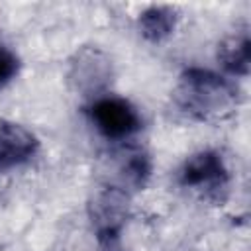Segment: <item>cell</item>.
I'll list each match as a JSON object with an SVG mask.
<instances>
[{
  "instance_id": "9c48e42d",
  "label": "cell",
  "mask_w": 251,
  "mask_h": 251,
  "mask_svg": "<svg viewBox=\"0 0 251 251\" xmlns=\"http://www.w3.org/2000/svg\"><path fill=\"white\" fill-rule=\"evenodd\" d=\"M18 69H20V61L16 53L10 47L0 43V88L18 75Z\"/></svg>"
},
{
  "instance_id": "277c9868",
  "label": "cell",
  "mask_w": 251,
  "mask_h": 251,
  "mask_svg": "<svg viewBox=\"0 0 251 251\" xmlns=\"http://www.w3.org/2000/svg\"><path fill=\"white\" fill-rule=\"evenodd\" d=\"M39 147L37 137L20 124L0 120V173L27 163Z\"/></svg>"
},
{
  "instance_id": "ba28073f",
  "label": "cell",
  "mask_w": 251,
  "mask_h": 251,
  "mask_svg": "<svg viewBox=\"0 0 251 251\" xmlns=\"http://www.w3.org/2000/svg\"><path fill=\"white\" fill-rule=\"evenodd\" d=\"M122 173L135 186H143V182L147 180V176L151 173L149 157L143 151H139V149L127 151V155H126V159L122 163Z\"/></svg>"
},
{
  "instance_id": "5b68a950",
  "label": "cell",
  "mask_w": 251,
  "mask_h": 251,
  "mask_svg": "<svg viewBox=\"0 0 251 251\" xmlns=\"http://www.w3.org/2000/svg\"><path fill=\"white\" fill-rule=\"evenodd\" d=\"M110 76H112L110 63L98 51L84 49L78 53V61L73 63L71 78L76 82V86L80 90L96 92L98 88H102L108 82Z\"/></svg>"
},
{
  "instance_id": "52a82bcc",
  "label": "cell",
  "mask_w": 251,
  "mask_h": 251,
  "mask_svg": "<svg viewBox=\"0 0 251 251\" xmlns=\"http://www.w3.org/2000/svg\"><path fill=\"white\" fill-rule=\"evenodd\" d=\"M176 25V12L171 6H149L139 16V29L147 41L159 43L173 33Z\"/></svg>"
},
{
  "instance_id": "7a4b0ae2",
  "label": "cell",
  "mask_w": 251,
  "mask_h": 251,
  "mask_svg": "<svg viewBox=\"0 0 251 251\" xmlns=\"http://www.w3.org/2000/svg\"><path fill=\"white\" fill-rule=\"evenodd\" d=\"M88 114L96 129L108 139H126L141 129L139 112L126 98L102 96L92 102Z\"/></svg>"
},
{
  "instance_id": "6da1fadb",
  "label": "cell",
  "mask_w": 251,
  "mask_h": 251,
  "mask_svg": "<svg viewBox=\"0 0 251 251\" xmlns=\"http://www.w3.org/2000/svg\"><path fill=\"white\" fill-rule=\"evenodd\" d=\"M176 102L188 116L196 120L222 118L235 108L237 88L208 69L190 67L180 75Z\"/></svg>"
},
{
  "instance_id": "8992f818",
  "label": "cell",
  "mask_w": 251,
  "mask_h": 251,
  "mask_svg": "<svg viewBox=\"0 0 251 251\" xmlns=\"http://www.w3.org/2000/svg\"><path fill=\"white\" fill-rule=\"evenodd\" d=\"M218 59L227 73L237 76H247L251 63V41L247 29L227 37L218 49Z\"/></svg>"
},
{
  "instance_id": "3957f363",
  "label": "cell",
  "mask_w": 251,
  "mask_h": 251,
  "mask_svg": "<svg viewBox=\"0 0 251 251\" xmlns=\"http://www.w3.org/2000/svg\"><path fill=\"white\" fill-rule=\"evenodd\" d=\"M229 182V175L226 163L216 151H200L188 157L180 169V184L184 188L206 192L208 196L220 194L226 190Z\"/></svg>"
}]
</instances>
